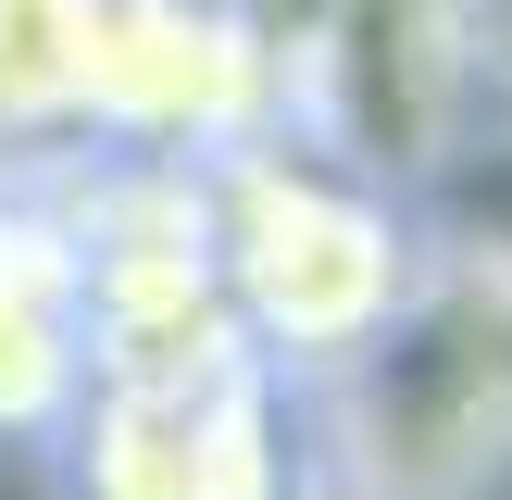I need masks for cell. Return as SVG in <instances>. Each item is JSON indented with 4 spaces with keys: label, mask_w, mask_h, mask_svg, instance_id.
Wrapping results in <instances>:
<instances>
[{
    "label": "cell",
    "mask_w": 512,
    "mask_h": 500,
    "mask_svg": "<svg viewBox=\"0 0 512 500\" xmlns=\"http://www.w3.org/2000/svg\"><path fill=\"white\" fill-rule=\"evenodd\" d=\"M300 450L350 500H475L512 475V238L425 225L400 300L300 388Z\"/></svg>",
    "instance_id": "obj_1"
},
{
    "label": "cell",
    "mask_w": 512,
    "mask_h": 500,
    "mask_svg": "<svg viewBox=\"0 0 512 500\" xmlns=\"http://www.w3.org/2000/svg\"><path fill=\"white\" fill-rule=\"evenodd\" d=\"M200 188H213V275H225V313H238L250 363L288 375V388L338 375L363 350V325L400 300L425 213L388 200V188H363L325 150H300L288 125L213 150Z\"/></svg>",
    "instance_id": "obj_2"
},
{
    "label": "cell",
    "mask_w": 512,
    "mask_h": 500,
    "mask_svg": "<svg viewBox=\"0 0 512 500\" xmlns=\"http://www.w3.org/2000/svg\"><path fill=\"white\" fill-rule=\"evenodd\" d=\"M288 125V38L250 0H75V150L213 163Z\"/></svg>",
    "instance_id": "obj_3"
},
{
    "label": "cell",
    "mask_w": 512,
    "mask_h": 500,
    "mask_svg": "<svg viewBox=\"0 0 512 500\" xmlns=\"http://www.w3.org/2000/svg\"><path fill=\"white\" fill-rule=\"evenodd\" d=\"M288 138L388 200H425L475 150L450 0H325L313 38H288Z\"/></svg>",
    "instance_id": "obj_4"
},
{
    "label": "cell",
    "mask_w": 512,
    "mask_h": 500,
    "mask_svg": "<svg viewBox=\"0 0 512 500\" xmlns=\"http://www.w3.org/2000/svg\"><path fill=\"white\" fill-rule=\"evenodd\" d=\"M50 463L63 500H275L300 475V388L263 363L88 375Z\"/></svg>",
    "instance_id": "obj_5"
},
{
    "label": "cell",
    "mask_w": 512,
    "mask_h": 500,
    "mask_svg": "<svg viewBox=\"0 0 512 500\" xmlns=\"http://www.w3.org/2000/svg\"><path fill=\"white\" fill-rule=\"evenodd\" d=\"M13 175V213H0V438L50 450L88 400V325H75V250L38 200V163Z\"/></svg>",
    "instance_id": "obj_6"
},
{
    "label": "cell",
    "mask_w": 512,
    "mask_h": 500,
    "mask_svg": "<svg viewBox=\"0 0 512 500\" xmlns=\"http://www.w3.org/2000/svg\"><path fill=\"white\" fill-rule=\"evenodd\" d=\"M75 150V0H0V163Z\"/></svg>",
    "instance_id": "obj_7"
},
{
    "label": "cell",
    "mask_w": 512,
    "mask_h": 500,
    "mask_svg": "<svg viewBox=\"0 0 512 500\" xmlns=\"http://www.w3.org/2000/svg\"><path fill=\"white\" fill-rule=\"evenodd\" d=\"M463 25V88H475V125H512V0H450Z\"/></svg>",
    "instance_id": "obj_8"
},
{
    "label": "cell",
    "mask_w": 512,
    "mask_h": 500,
    "mask_svg": "<svg viewBox=\"0 0 512 500\" xmlns=\"http://www.w3.org/2000/svg\"><path fill=\"white\" fill-rule=\"evenodd\" d=\"M275 500H350V488H338V475H313V463H300V475H288Z\"/></svg>",
    "instance_id": "obj_9"
},
{
    "label": "cell",
    "mask_w": 512,
    "mask_h": 500,
    "mask_svg": "<svg viewBox=\"0 0 512 500\" xmlns=\"http://www.w3.org/2000/svg\"><path fill=\"white\" fill-rule=\"evenodd\" d=\"M0 213H13V175H0Z\"/></svg>",
    "instance_id": "obj_10"
}]
</instances>
